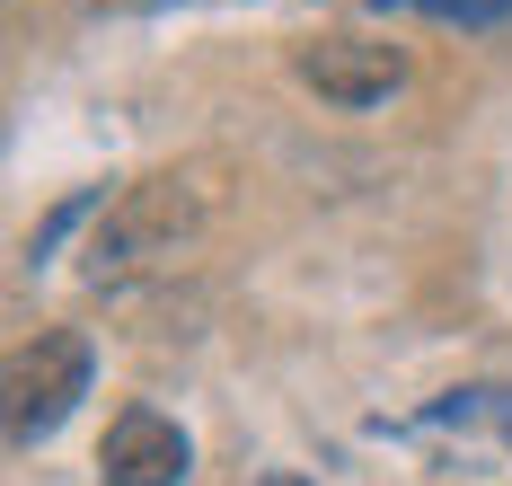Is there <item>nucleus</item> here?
I'll return each instance as SVG.
<instances>
[{"mask_svg": "<svg viewBox=\"0 0 512 486\" xmlns=\"http://www.w3.org/2000/svg\"><path fill=\"white\" fill-rule=\"evenodd\" d=\"M398 9H424V18H460V27H495V18H512V0H398Z\"/></svg>", "mask_w": 512, "mask_h": 486, "instance_id": "nucleus-5", "label": "nucleus"}, {"mask_svg": "<svg viewBox=\"0 0 512 486\" xmlns=\"http://www.w3.org/2000/svg\"><path fill=\"white\" fill-rule=\"evenodd\" d=\"M495 433L512 442V398H504V389H495Z\"/></svg>", "mask_w": 512, "mask_h": 486, "instance_id": "nucleus-6", "label": "nucleus"}, {"mask_svg": "<svg viewBox=\"0 0 512 486\" xmlns=\"http://www.w3.org/2000/svg\"><path fill=\"white\" fill-rule=\"evenodd\" d=\"M186 221H195L186 177H142V186H124V195H115V213L98 221V239H89V274H98V283L142 274L151 257H168V248L186 239Z\"/></svg>", "mask_w": 512, "mask_h": 486, "instance_id": "nucleus-1", "label": "nucleus"}, {"mask_svg": "<svg viewBox=\"0 0 512 486\" xmlns=\"http://www.w3.org/2000/svg\"><path fill=\"white\" fill-rule=\"evenodd\" d=\"M301 80L318 98H336V107H380L407 80V54L398 45H362V36H318V45H301Z\"/></svg>", "mask_w": 512, "mask_h": 486, "instance_id": "nucleus-3", "label": "nucleus"}, {"mask_svg": "<svg viewBox=\"0 0 512 486\" xmlns=\"http://www.w3.org/2000/svg\"><path fill=\"white\" fill-rule=\"evenodd\" d=\"M89 398V336L80 327H45L18 363H9V442H45L71 407Z\"/></svg>", "mask_w": 512, "mask_h": 486, "instance_id": "nucleus-2", "label": "nucleus"}, {"mask_svg": "<svg viewBox=\"0 0 512 486\" xmlns=\"http://www.w3.org/2000/svg\"><path fill=\"white\" fill-rule=\"evenodd\" d=\"M98 469H106V486H177L186 478V433L168 425L159 407H124L106 425Z\"/></svg>", "mask_w": 512, "mask_h": 486, "instance_id": "nucleus-4", "label": "nucleus"}]
</instances>
